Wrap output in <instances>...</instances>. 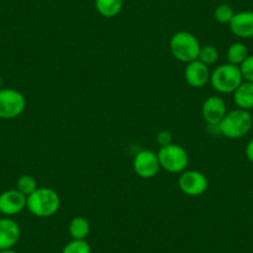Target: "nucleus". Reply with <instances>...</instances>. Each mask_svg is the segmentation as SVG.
<instances>
[{
    "mask_svg": "<svg viewBox=\"0 0 253 253\" xmlns=\"http://www.w3.org/2000/svg\"><path fill=\"white\" fill-rule=\"evenodd\" d=\"M233 102L237 108L251 111L253 109V82L243 81L233 92Z\"/></svg>",
    "mask_w": 253,
    "mask_h": 253,
    "instance_id": "4468645a",
    "label": "nucleus"
},
{
    "mask_svg": "<svg viewBox=\"0 0 253 253\" xmlns=\"http://www.w3.org/2000/svg\"><path fill=\"white\" fill-rule=\"evenodd\" d=\"M38 187V181H36L35 177L31 176V175H21L18 179V181H16V189H18L21 194H24L26 198H28L29 195H31L34 191H36Z\"/></svg>",
    "mask_w": 253,
    "mask_h": 253,
    "instance_id": "a211bd4d",
    "label": "nucleus"
},
{
    "mask_svg": "<svg viewBox=\"0 0 253 253\" xmlns=\"http://www.w3.org/2000/svg\"><path fill=\"white\" fill-rule=\"evenodd\" d=\"M227 113L226 102L218 96H210L204 101L201 107V116L209 126H217Z\"/></svg>",
    "mask_w": 253,
    "mask_h": 253,
    "instance_id": "9d476101",
    "label": "nucleus"
},
{
    "mask_svg": "<svg viewBox=\"0 0 253 253\" xmlns=\"http://www.w3.org/2000/svg\"><path fill=\"white\" fill-rule=\"evenodd\" d=\"M241 74H242L243 81L253 82V55H248L240 66Z\"/></svg>",
    "mask_w": 253,
    "mask_h": 253,
    "instance_id": "4be33fe9",
    "label": "nucleus"
},
{
    "mask_svg": "<svg viewBox=\"0 0 253 253\" xmlns=\"http://www.w3.org/2000/svg\"><path fill=\"white\" fill-rule=\"evenodd\" d=\"M157 142L160 145V148L172 144V134L169 130H160L157 134Z\"/></svg>",
    "mask_w": 253,
    "mask_h": 253,
    "instance_id": "5701e85b",
    "label": "nucleus"
},
{
    "mask_svg": "<svg viewBox=\"0 0 253 253\" xmlns=\"http://www.w3.org/2000/svg\"><path fill=\"white\" fill-rule=\"evenodd\" d=\"M243 82L240 66H235L231 63H222L216 67L210 76V84L218 93L228 94L233 93Z\"/></svg>",
    "mask_w": 253,
    "mask_h": 253,
    "instance_id": "20e7f679",
    "label": "nucleus"
},
{
    "mask_svg": "<svg viewBox=\"0 0 253 253\" xmlns=\"http://www.w3.org/2000/svg\"><path fill=\"white\" fill-rule=\"evenodd\" d=\"M227 62L235 66H241L243 61L248 57V50L247 46L242 42H233L230 45L227 50Z\"/></svg>",
    "mask_w": 253,
    "mask_h": 253,
    "instance_id": "f3484780",
    "label": "nucleus"
},
{
    "mask_svg": "<svg viewBox=\"0 0 253 253\" xmlns=\"http://www.w3.org/2000/svg\"><path fill=\"white\" fill-rule=\"evenodd\" d=\"M21 228L14 218L4 216L0 218V251L13 248L19 242Z\"/></svg>",
    "mask_w": 253,
    "mask_h": 253,
    "instance_id": "f8f14e48",
    "label": "nucleus"
},
{
    "mask_svg": "<svg viewBox=\"0 0 253 253\" xmlns=\"http://www.w3.org/2000/svg\"><path fill=\"white\" fill-rule=\"evenodd\" d=\"M123 0H94L97 13L107 19L116 18L123 9Z\"/></svg>",
    "mask_w": 253,
    "mask_h": 253,
    "instance_id": "2eb2a0df",
    "label": "nucleus"
},
{
    "mask_svg": "<svg viewBox=\"0 0 253 253\" xmlns=\"http://www.w3.org/2000/svg\"><path fill=\"white\" fill-rule=\"evenodd\" d=\"M91 232V225L84 216H76L69 223V233L72 240H86Z\"/></svg>",
    "mask_w": 253,
    "mask_h": 253,
    "instance_id": "dca6fc26",
    "label": "nucleus"
},
{
    "mask_svg": "<svg viewBox=\"0 0 253 253\" xmlns=\"http://www.w3.org/2000/svg\"><path fill=\"white\" fill-rule=\"evenodd\" d=\"M200 48V41L189 31H177L170 39V52L180 62L189 63L198 60Z\"/></svg>",
    "mask_w": 253,
    "mask_h": 253,
    "instance_id": "7ed1b4c3",
    "label": "nucleus"
},
{
    "mask_svg": "<svg viewBox=\"0 0 253 253\" xmlns=\"http://www.w3.org/2000/svg\"><path fill=\"white\" fill-rule=\"evenodd\" d=\"M160 169L159 158L153 150H140L133 159V170L142 179H153Z\"/></svg>",
    "mask_w": 253,
    "mask_h": 253,
    "instance_id": "0eeeda50",
    "label": "nucleus"
},
{
    "mask_svg": "<svg viewBox=\"0 0 253 253\" xmlns=\"http://www.w3.org/2000/svg\"><path fill=\"white\" fill-rule=\"evenodd\" d=\"M185 80L187 84L194 88H203L210 82L211 72L208 65L201 62L200 60H195L193 62L186 63V69L184 72Z\"/></svg>",
    "mask_w": 253,
    "mask_h": 253,
    "instance_id": "9b49d317",
    "label": "nucleus"
},
{
    "mask_svg": "<svg viewBox=\"0 0 253 253\" xmlns=\"http://www.w3.org/2000/svg\"><path fill=\"white\" fill-rule=\"evenodd\" d=\"M179 187L187 196H200L209 187L208 177L198 170H185L179 177Z\"/></svg>",
    "mask_w": 253,
    "mask_h": 253,
    "instance_id": "6e6552de",
    "label": "nucleus"
},
{
    "mask_svg": "<svg viewBox=\"0 0 253 253\" xmlns=\"http://www.w3.org/2000/svg\"><path fill=\"white\" fill-rule=\"evenodd\" d=\"M253 126V117L250 111L236 108L227 112L217 126L218 132L228 139H240L251 132Z\"/></svg>",
    "mask_w": 253,
    "mask_h": 253,
    "instance_id": "f03ea898",
    "label": "nucleus"
},
{
    "mask_svg": "<svg viewBox=\"0 0 253 253\" xmlns=\"http://www.w3.org/2000/svg\"><path fill=\"white\" fill-rule=\"evenodd\" d=\"M26 108V99L14 88L0 89V119L10 121L20 117Z\"/></svg>",
    "mask_w": 253,
    "mask_h": 253,
    "instance_id": "423d86ee",
    "label": "nucleus"
},
{
    "mask_svg": "<svg viewBox=\"0 0 253 253\" xmlns=\"http://www.w3.org/2000/svg\"><path fill=\"white\" fill-rule=\"evenodd\" d=\"M26 209V196L18 189L5 190L0 194V213L4 216H15Z\"/></svg>",
    "mask_w": 253,
    "mask_h": 253,
    "instance_id": "1a4fd4ad",
    "label": "nucleus"
},
{
    "mask_svg": "<svg viewBox=\"0 0 253 253\" xmlns=\"http://www.w3.org/2000/svg\"><path fill=\"white\" fill-rule=\"evenodd\" d=\"M160 168L171 174H177L186 170L189 165V154L179 144H169L162 147L158 152Z\"/></svg>",
    "mask_w": 253,
    "mask_h": 253,
    "instance_id": "39448f33",
    "label": "nucleus"
},
{
    "mask_svg": "<svg viewBox=\"0 0 253 253\" xmlns=\"http://www.w3.org/2000/svg\"><path fill=\"white\" fill-rule=\"evenodd\" d=\"M228 25H230L231 33L237 38H253V11L245 10L235 13Z\"/></svg>",
    "mask_w": 253,
    "mask_h": 253,
    "instance_id": "ddd939ff",
    "label": "nucleus"
},
{
    "mask_svg": "<svg viewBox=\"0 0 253 253\" xmlns=\"http://www.w3.org/2000/svg\"><path fill=\"white\" fill-rule=\"evenodd\" d=\"M201 62H204L205 65L210 66V65H213L216 61L218 60V51L215 46L212 45H205L201 46L200 53H199V58Z\"/></svg>",
    "mask_w": 253,
    "mask_h": 253,
    "instance_id": "412c9836",
    "label": "nucleus"
},
{
    "mask_svg": "<svg viewBox=\"0 0 253 253\" xmlns=\"http://www.w3.org/2000/svg\"><path fill=\"white\" fill-rule=\"evenodd\" d=\"M61 253H92V250L86 240H71L65 245Z\"/></svg>",
    "mask_w": 253,
    "mask_h": 253,
    "instance_id": "aec40b11",
    "label": "nucleus"
},
{
    "mask_svg": "<svg viewBox=\"0 0 253 253\" xmlns=\"http://www.w3.org/2000/svg\"><path fill=\"white\" fill-rule=\"evenodd\" d=\"M233 15H235V10L228 4H220L213 10V18L220 24H230Z\"/></svg>",
    "mask_w": 253,
    "mask_h": 253,
    "instance_id": "6ab92c4d",
    "label": "nucleus"
},
{
    "mask_svg": "<svg viewBox=\"0 0 253 253\" xmlns=\"http://www.w3.org/2000/svg\"><path fill=\"white\" fill-rule=\"evenodd\" d=\"M0 253H18V252H16V251H14L13 248H9V250L0 251Z\"/></svg>",
    "mask_w": 253,
    "mask_h": 253,
    "instance_id": "393cba45",
    "label": "nucleus"
},
{
    "mask_svg": "<svg viewBox=\"0 0 253 253\" xmlns=\"http://www.w3.org/2000/svg\"><path fill=\"white\" fill-rule=\"evenodd\" d=\"M246 157L253 164V138L246 145Z\"/></svg>",
    "mask_w": 253,
    "mask_h": 253,
    "instance_id": "b1692460",
    "label": "nucleus"
},
{
    "mask_svg": "<svg viewBox=\"0 0 253 253\" xmlns=\"http://www.w3.org/2000/svg\"><path fill=\"white\" fill-rule=\"evenodd\" d=\"M3 88V79H1V76H0V89Z\"/></svg>",
    "mask_w": 253,
    "mask_h": 253,
    "instance_id": "a878e982",
    "label": "nucleus"
},
{
    "mask_svg": "<svg viewBox=\"0 0 253 253\" xmlns=\"http://www.w3.org/2000/svg\"><path fill=\"white\" fill-rule=\"evenodd\" d=\"M61 206L60 195L51 187H38L26 198V209L31 215L39 218L51 217Z\"/></svg>",
    "mask_w": 253,
    "mask_h": 253,
    "instance_id": "f257e3e1",
    "label": "nucleus"
}]
</instances>
